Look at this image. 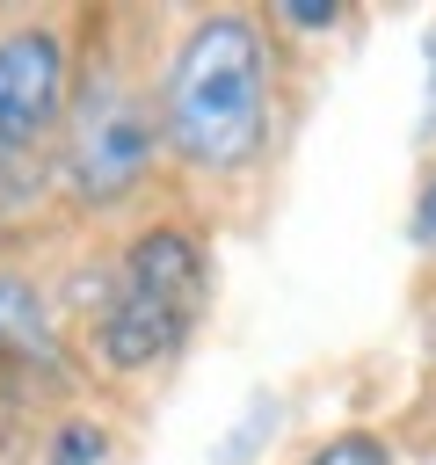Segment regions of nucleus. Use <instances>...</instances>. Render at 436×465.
<instances>
[{
  "instance_id": "obj_1",
  "label": "nucleus",
  "mask_w": 436,
  "mask_h": 465,
  "mask_svg": "<svg viewBox=\"0 0 436 465\" xmlns=\"http://www.w3.org/2000/svg\"><path fill=\"white\" fill-rule=\"evenodd\" d=\"M291 44L269 29L262 7H189L174 15L160 65H153V109H160V153L167 189L182 203H240L269 182L291 116H298V73Z\"/></svg>"
},
{
  "instance_id": "obj_5",
  "label": "nucleus",
  "mask_w": 436,
  "mask_h": 465,
  "mask_svg": "<svg viewBox=\"0 0 436 465\" xmlns=\"http://www.w3.org/2000/svg\"><path fill=\"white\" fill-rule=\"evenodd\" d=\"M109 262L131 291H153L182 312H211V225L189 203H160V211L131 218L109 240Z\"/></svg>"
},
{
  "instance_id": "obj_4",
  "label": "nucleus",
  "mask_w": 436,
  "mask_h": 465,
  "mask_svg": "<svg viewBox=\"0 0 436 465\" xmlns=\"http://www.w3.org/2000/svg\"><path fill=\"white\" fill-rule=\"evenodd\" d=\"M196 334H203V312H182V305H167V298H153V291H131V283L116 276V291H109L102 312L73 334V349H80L87 385H160V378L189 356Z\"/></svg>"
},
{
  "instance_id": "obj_6",
  "label": "nucleus",
  "mask_w": 436,
  "mask_h": 465,
  "mask_svg": "<svg viewBox=\"0 0 436 465\" xmlns=\"http://www.w3.org/2000/svg\"><path fill=\"white\" fill-rule=\"evenodd\" d=\"M0 363L51 371V378H87L80 349H73V327L58 312V291L29 254H0Z\"/></svg>"
},
{
  "instance_id": "obj_12",
  "label": "nucleus",
  "mask_w": 436,
  "mask_h": 465,
  "mask_svg": "<svg viewBox=\"0 0 436 465\" xmlns=\"http://www.w3.org/2000/svg\"><path fill=\"white\" fill-rule=\"evenodd\" d=\"M421 145H436V22L421 29V124H414Z\"/></svg>"
},
{
  "instance_id": "obj_2",
  "label": "nucleus",
  "mask_w": 436,
  "mask_h": 465,
  "mask_svg": "<svg viewBox=\"0 0 436 465\" xmlns=\"http://www.w3.org/2000/svg\"><path fill=\"white\" fill-rule=\"evenodd\" d=\"M138 15L94 7L80 15V65L65 131L51 145V196L65 225H109L145 218L153 196H167V153H160V109H153V65L160 51L131 44Z\"/></svg>"
},
{
  "instance_id": "obj_8",
  "label": "nucleus",
  "mask_w": 436,
  "mask_h": 465,
  "mask_svg": "<svg viewBox=\"0 0 436 465\" xmlns=\"http://www.w3.org/2000/svg\"><path fill=\"white\" fill-rule=\"evenodd\" d=\"M283 429H291V400H283L276 385H254V392L240 400V414L218 429L211 465H262V458L283 443Z\"/></svg>"
},
{
  "instance_id": "obj_9",
  "label": "nucleus",
  "mask_w": 436,
  "mask_h": 465,
  "mask_svg": "<svg viewBox=\"0 0 436 465\" xmlns=\"http://www.w3.org/2000/svg\"><path fill=\"white\" fill-rule=\"evenodd\" d=\"M291 465H400V443L371 421H349V429H327L320 443H305Z\"/></svg>"
},
{
  "instance_id": "obj_10",
  "label": "nucleus",
  "mask_w": 436,
  "mask_h": 465,
  "mask_svg": "<svg viewBox=\"0 0 436 465\" xmlns=\"http://www.w3.org/2000/svg\"><path fill=\"white\" fill-rule=\"evenodd\" d=\"M269 15V29L298 51V44H312V36H334L342 22H349V7L342 0H276V7H262Z\"/></svg>"
},
{
  "instance_id": "obj_11",
  "label": "nucleus",
  "mask_w": 436,
  "mask_h": 465,
  "mask_svg": "<svg viewBox=\"0 0 436 465\" xmlns=\"http://www.w3.org/2000/svg\"><path fill=\"white\" fill-rule=\"evenodd\" d=\"M407 240H414V254H429V262H436V153H429V167H421V182H414Z\"/></svg>"
},
{
  "instance_id": "obj_7",
  "label": "nucleus",
  "mask_w": 436,
  "mask_h": 465,
  "mask_svg": "<svg viewBox=\"0 0 436 465\" xmlns=\"http://www.w3.org/2000/svg\"><path fill=\"white\" fill-rule=\"evenodd\" d=\"M87 400V378H51V371H22L0 363V465H15L22 450L44 443V429Z\"/></svg>"
},
{
  "instance_id": "obj_3",
  "label": "nucleus",
  "mask_w": 436,
  "mask_h": 465,
  "mask_svg": "<svg viewBox=\"0 0 436 465\" xmlns=\"http://www.w3.org/2000/svg\"><path fill=\"white\" fill-rule=\"evenodd\" d=\"M80 65V15L65 7H15L0 22V160L44 167Z\"/></svg>"
},
{
  "instance_id": "obj_13",
  "label": "nucleus",
  "mask_w": 436,
  "mask_h": 465,
  "mask_svg": "<svg viewBox=\"0 0 436 465\" xmlns=\"http://www.w3.org/2000/svg\"><path fill=\"white\" fill-rule=\"evenodd\" d=\"M29 465H44V458H29Z\"/></svg>"
}]
</instances>
